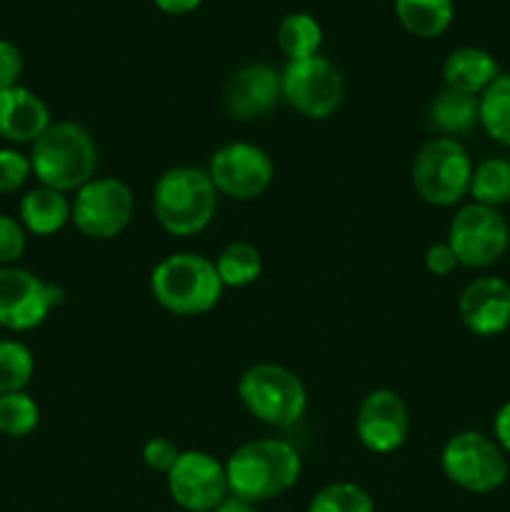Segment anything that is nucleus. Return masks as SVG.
Segmentation results:
<instances>
[{"instance_id": "7", "label": "nucleus", "mask_w": 510, "mask_h": 512, "mask_svg": "<svg viewBox=\"0 0 510 512\" xmlns=\"http://www.w3.org/2000/svg\"><path fill=\"white\" fill-rule=\"evenodd\" d=\"M440 470L455 488L488 495L503 488L510 465L503 448L478 430H460L440 450Z\"/></svg>"}, {"instance_id": "31", "label": "nucleus", "mask_w": 510, "mask_h": 512, "mask_svg": "<svg viewBox=\"0 0 510 512\" xmlns=\"http://www.w3.org/2000/svg\"><path fill=\"white\" fill-rule=\"evenodd\" d=\"M183 450L173 443L170 438H150L148 443L143 445V463L148 465L153 473L168 475V470L173 468L175 460L180 458Z\"/></svg>"}, {"instance_id": "11", "label": "nucleus", "mask_w": 510, "mask_h": 512, "mask_svg": "<svg viewBox=\"0 0 510 512\" xmlns=\"http://www.w3.org/2000/svg\"><path fill=\"white\" fill-rule=\"evenodd\" d=\"M63 288L45 283L33 270L20 265L0 268V328L10 333H28L40 328L58 305H63Z\"/></svg>"}, {"instance_id": "23", "label": "nucleus", "mask_w": 510, "mask_h": 512, "mask_svg": "<svg viewBox=\"0 0 510 512\" xmlns=\"http://www.w3.org/2000/svg\"><path fill=\"white\" fill-rule=\"evenodd\" d=\"M223 288H248L263 275V255L248 240H233L213 260Z\"/></svg>"}, {"instance_id": "2", "label": "nucleus", "mask_w": 510, "mask_h": 512, "mask_svg": "<svg viewBox=\"0 0 510 512\" xmlns=\"http://www.w3.org/2000/svg\"><path fill=\"white\" fill-rule=\"evenodd\" d=\"M28 158L40 185L68 195L95 178L98 145L83 123L58 120L30 145Z\"/></svg>"}, {"instance_id": "26", "label": "nucleus", "mask_w": 510, "mask_h": 512, "mask_svg": "<svg viewBox=\"0 0 510 512\" xmlns=\"http://www.w3.org/2000/svg\"><path fill=\"white\" fill-rule=\"evenodd\" d=\"M35 375L33 350L13 338L0 340V395L18 393L30 385Z\"/></svg>"}, {"instance_id": "36", "label": "nucleus", "mask_w": 510, "mask_h": 512, "mask_svg": "<svg viewBox=\"0 0 510 512\" xmlns=\"http://www.w3.org/2000/svg\"><path fill=\"white\" fill-rule=\"evenodd\" d=\"M213 512H258V510H255L253 503H245V500L228 495V498H225Z\"/></svg>"}, {"instance_id": "3", "label": "nucleus", "mask_w": 510, "mask_h": 512, "mask_svg": "<svg viewBox=\"0 0 510 512\" xmlns=\"http://www.w3.org/2000/svg\"><path fill=\"white\" fill-rule=\"evenodd\" d=\"M150 295L175 318L210 313L223 298V283L210 258L200 253L165 255L150 273Z\"/></svg>"}, {"instance_id": "25", "label": "nucleus", "mask_w": 510, "mask_h": 512, "mask_svg": "<svg viewBox=\"0 0 510 512\" xmlns=\"http://www.w3.org/2000/svg\"><path fill=\"white\" fill-rule=\"evenodd\" d=\"M480 128L490 140L510 148V73H500L480 95Z\"/></svg>"}, {"instance_id": "1", "label": "nucleus", "mask_w": 510, "mask_h": 512, "mask_svg": "<svg viewBox=\"0 0 510 512\" xmlns=\"http://www.w3.org/2000/svg\"><path fill=\"white\" fill-rule=\"evenodd\" d=\"M303 473V458L288 440L260 438L238 445L225 460V475L233 498L265 503L288 493Z\"/></svg>"}, {"instance_id": "14", "label": "nucleus", "mask_w": 510, "mask_h": 512, "mask_svg": "<svg viewBox=\"0 0 510 512\" xmlns=\"http://www.w3.org/2000/svg\"><path fill=\"white\" fill-rule=\"evenodd\" d=\"M410 433V413L395 390H370L355 413V435L360 445L375 455H388L403 448Z\"/></svg>"}, {"instance_id": "22", "label": "nucleus", "mask_w": 510, "mask_h": 512, "mask_svg": "<svg viewBox=\"0 0 510 512\" xmlns=\"http://www.w3.org/2000/svg\"><path fill=\"white\" fill-rule=\"evenodd\" d=\"M275 43L288 60H305L320 55L323 28L310 13H288L275 30Z\"/></svg>"}, {"instance_id": "29", "label": "nucleus", "mask_w": 510, "mask_h": 512, "mask_svg": "<svg viewBox=\"0 0 510 512\" xmlns=\"http://www.w3.org/2000/svg\"><path fill=\"white\" fill-rule=\"evenodd\" d=\"M33 178L30 158L18 148H0V195L18 193L28 180Z\"/></svg>"}, {"instance_id": "17", "label": "nucleus", "mask_w": 510, "mask_h": 512, "mask_svg": "<svg viewBox=\"0 0 510 512\" xmlns=\"http://www.w3.org/2000/svg\"><path fill=\"white\" fill-rule=\"evenodd\" d=\"M50 108L25 85L0 88V138L10 145H33L50 128Z\"/></svg>"}, {"instance_id": "19", "label": "nucleus", "mask_w": 510, "mask_h": 512, "mask_svg": "<svg viewBox=\"0 0 510 512\" xmlns=\"http://www.w3.org/2000/svg\"><path fill=\"white\" fill-rule=\"evenodd\" d=\"M18 220L28 235L48 238L60 233L70 223V198L58 190L38 185L20 198Z\"/></svg>"}, {"instance_id": "15", "label": "nucleus", "mask_w": 510, "mask_h": 512, "mask_svg": "<svg viewBox=\"0 0 510 512\" xmlns=\"http://www.w3.org/2000/svg\"><path fill=\"white\" fill-rule=\"evenodd\" d=\"M283 100L280 73L268 63H248L235 70L223 88V110L235 123L265 118Z\"/></svg>"}, {"instance_id": "10", "label": "nucleus", "mask_w": 510, "mask_h": 512, "mask_svg": "<svg viewBox=\"0 0 510 512\" xmlns=\"http://www.w3.org/2000/svg\"><path fill=\"white\" fill-rule=\"evenodd\" d=\"M463 268H490L510 245V228L503 213L485 205L468 203L458 208L448 225V240Z\"/></svg>"}, {"instance_id": "35", "label": "nucleus", "mask_w": 510, "mask_h": 512, "mask_svg": "<svg viewBox=\"0 0 510 512\" xmlns=\"http://www.w3.org/2000/svg\"><path fill=\"white\" fill-rule=\"evenodd\" d=\"M153 3L160 13L178 18V15H188L193 10H198L203 5V0H153Z\"/></svg>"}, {"instance_id": "34", "label": "nucleus", "mask_w": 510, "mask_h": 512, "mask_svg": "<svg viewBox=\"0 0 510 512\" xmlns=\"http://www.w3.org/2000/svg\"><path fill=\"white\" fill-rule=\"evenodd\" d=\"M493 440L503 448L505 455H510V400L500 405L498 413H495Z\"/></svg>"}, {"instance_id": "12", "label": "nucleus", "mask_w": 510, "mask_h": 512, "mask_svg": "<svg viewBox=\"0 0 510 512\" xmlns=\"http://www.w3.org/2000/svg\"><path fill=\"white\" fill-rule=\"evenodd\" d=\"M208 175L218 195L230 200H255L273 185L275 165L260 145L225 143L210 155Z\"/></svg>"}, {"instance_id": "16", "label": "nucleus", "mask_w": 510, "mask_h": 512, "mask_svg": "<svg viewBox=\"0 0 510 512\" xmlns=\"http://www.w3.org/2000/svg\"><path fill=\"white\" fill-rule=\"evenodd\" d=\"M465 330L478 338H495L510 328V283L498 275L470 280L458 298Z\"/></svg>"}, {"instance_id": "20", "label": "nucleus", "mask_w": 510, "mask_h": 512, "mask_svg": "<svg viewBox=\"0 0 510 512\" xmlns=\"http://www.w3.org/2000/svg\"><path fill=\"white\" fill-rule=\"evenodd\" d=\"M430 128L438 130L440 138H455L473 133L480 125V98L443 88L428 105Z\"/></svg>"}, {"instance_id": "18", "label": "nucleus", "mask_w": 510, "mask_h": 512, "mask_svg": "<svg viewBox=\"0 0 510 512\" xmlns=\"http://www.w3.org/2000/svg\"><path fill=\"white\" fill-rule=\"evenodd\" d=\"M500 75V65L488 50L475 48V45H463V48L450 50L448 58L443 60V83L445 88L458 90L465 95H480L495 83Z\"/></svg>"}, {"instance_id": "8", "label": "nucleus", "mask_w": 510, "mask_h": 512, "mask_svg": "<svg viewBox=\"0 0 510 512\" xmlns=\"http://www.w3.org/2000/svg\"><path fill=\"white\" fill-rule=\"evenodd\" d=\"M135 215V195L125 180L98 178L78 188L70 198V223L90 240H113L128 230Z\"/></svg>"}, {"instance_id": "24", "label": "nucleus", "mask_w": 510, "mask_h": 512, "mask_svg": "<svg viewBox=\"0 0 510 512\" xmlns=\"http://www.w3.org/2000/svg\"><path fill=\"white\" fill-rule=\"evenodd\" d=\"M468 198L485 208L500 210L510 203V160L508 158H485L473 165L470 175Z\"/></svg>"}, {"instance_id": "37", "label": "nucleus", "mask_w": 510, "mask_h": 512, "mask_svg": "<svg viewBox=\"0 0 510 512\" xmlns=\"http://www.w3.org/2000/svg\"><path fill=\"white\" fill-rule=\"evenodd\" d=\"M390 3H393V0H390Z\"/></svg>"}, {"instance_id": "33", "label": "nucleus", "mask_w": 510, "mask_h": 512, "mask_svg": "<svg viewBox=\"0 0 510 512\" xmlns=\"http://www.w3.org/2000/svg\"><path fill=\"white\" fill-rule=\"evenodd\" d=\"M425 268L435 278H448V275H453L455 268H460V263L455 258L453 248L443 240V243H433L425 250Z\"/></svg>"}, {"instance_id": "9", "label": "nucleus", "mask_w": 510, "mask_h": 512, "mask_svg": "<svg viewBox=\"0 0 510 512\" xmlns=\"http://www.w3.org/2000/svg\"><path fill=\"white\" fill-rule=\"evenodd\" d=\"M283 100L308 120H328L343 105L345 80L323 55L288 60L280 73Z\"/></svg>"}, {"instance_id": "27", "label": "nucleus", "mask_w": 510, "mask_h": 512, "mask_svg": "<svg viewBox=\"0 0 510 512\" xmlns=\"http://www.w3.org/2000/svg\"><path fill=\"white\" fill-rule=\"evenodd\" d=\"M40 423V405L25 390L0 395V435L28 438Z\"/></svg>"}, {"instance_id": "28", "label": "nucleus", "mask_w": 510, "mask_h": 512, "mask_svg": "<svg viewBox=\"0 0 510 512\" xmlns=\"http://www.w3.org/2000/svg\"><path fill=\"white\" fill-rule=\"evenodd\" d=\"M308 512H375V503L360 485L330 483L313 495Z\"/></svg>"}, {"instance_id": "5", "label": "nucleus", "mask_w": 510, "mask_h": 512, "mask_svg": "<svg viewBox=\"0 0 510 512\" xmlns=\"http://www.w3.org/2000/svg\"><path fill=\"white\" fill-rule=\"evenodd\" d=\"M238 398L258 423L270 428H293L308 410L303 380L285 365L255 363L238 380Z\"/></svg>"}, {"instance_id": "30", "label": "nucleus", "mask_w": 510, "mask_h": 512, "mask_svg": "<svg viewBox=\"0 0 510 512\" xmlns=\"http://www.w3.org/2000/svg\"><path fill=\"white\" fill-rule=\"evenodd\" d=\"M28 248V230L18 218L0 213V268L18 265Z\"/></svg>"}, {"instance_id": "32", "label": "nucleus", "mask_w": 510, "mask_h": 512, "mask_svg": "<svg viewBox=\"0 0 510 512\" xmlns=\"http://www.w3.org/2000/svg\"><path fill=\"white\" fill-rule=\"evenodd\" d=\"M23 70H25V60L18 45H15L13 40L0 38V88H13V85H20Z\"/></svg>"}, {"instance_id": "21", "label": "nucleus", "mask_w": 510, "mask_h": 512, "mask_svg": "<svg viewBox=\"0 0 510 512\" xmlns=\"http://www.w3.org/2000/svg\"><path fill=\"white\" fill-rule=\"evenodd\" d=\"M395 18L415 38H440L455 18L453 0H393Z\"/></svg>"}, {"instance_id": "13", "label": "nucleus", "mask_w": 510, "mask_h": 512, "mask_svg": "<svg viewBox=\"0 0 510 512\" xmlns=\"http://www.w3.org/2000/svg\"><path fill=\"white\" fill-rule=\"evenodd\" d=\"M165 483L173 503L185 512H213L230 495L225 463L205 450H183Z\"/></svg>"}, {"instance_id": "4", "label": "nucleus", "mask_w": 510, "mask_h": 512, "mask_svg": "<svg viewBox=\"0 0 510 512\" xmlns=\"http://www.w3.org/2000/svg\"><path fill=\"white\" fill-rule=\"evenodd\" d=\"M153 213L160 228L175 238L203 233L218 213V190L208 170L193 165L165 170L153 188Z\"/></svg>"}, {"instance_id": "6", "label": "nucleus", "mask_w": 510, "mask_h": 512, "mask_svg": "<svg viewBox=\"0 0 510 512\" xmlns=\"http://www.w3.org/2000/svg\"><path fill=\"white\" fill-rule=\"evenodd\" d=\"M473 160L460 140L433 138L418 148L410 168L415 193L435 208H453L468 198Z\"/></svg>"}]
</instances>
